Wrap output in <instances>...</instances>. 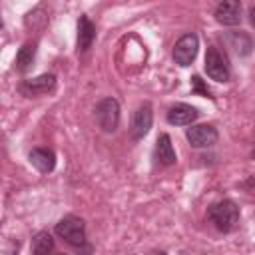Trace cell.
<instances>
[{
	"label": "cell",
	"instance_id": "4",
	"mask_svg": "<svg viewBox=\"0 0 255 255\" xmlns=\"http://www.w3.org/2000/svg\"><path fill=\"white\" fill-rule=\"evenodd\" d=\"M205 74L215 82H229V66L215 46H209L205 52Z\"/></svg>",
	"mask_w": 255,
	"mask_h": 255
},
{
	"label": "cell",
	"instance_id": "16",
	"mask_svg": "<svg viewBox=\"0 0 255 255\" xmlns=\"http://www.w3.org/2000/svg\"><path fill=\"white\" fill-rule=\"evenodd\" d=\"M34 56H36V48L32 44H24L16 54V68L20 72H28L34 62Z\"/></svg>",
	"mask_w": 255,
	"mask_h": 255
},
{
	"label": "cell",
	"instance_id": "9",
	"mask_svg": "<svg viewBox=\"0 0 255 255\" xmlns=\"http://www.w3.org/2000/svg\"><path fill=\"white\" fill-rule=\"evenodd\" d=\"M28 159H30V163H32L38 171H42V173H50V171L56 167V155H54V151L48 149V147H34V149L28 153Z\"/></svg>",
	"mask_w": 255,
	"mask_h": 255
},
{
	"label": "cell",
	"instance_id": "11",
	"mask_svg": "<svg viewBox=\"0 0 255 255\" xmlns=\"http://www.w3.org/2000/svg\"><path fill=\"white\" fill-rule=\"evenodd\" d=\"M54 86H56V76H54V74H42V76H38V78L26 80L20 90H22L26 96H36V94H46V92H50Z\"/></svg>",
	"mask_w": 255,
	"mask_h": 255
},
{
	"label": "cell",
	"instance_id": "15",
	"mask_svg": "<svg viewBox=\"0 0 255 255\" xmlns=\"http://www.w3.org/2000/svg\"><path fill=\"white\" fill-rule=\"evenodd\" d=\"M52 249H54V241H52V235L48 231H40L32 239V253L34 255H48Z\"/></svg>",
	"mask_w": 255,
	"mask_h": 255
},
{
	"label": "cell",
	"instance_id": "18",
	"mask_svg": "<svg viewBox=\"0 0 255 255\" xmlns=\"http://www.w3.org/2000/svg\"><path fill=\"white\" fill-rule=\"evenodd\" d=\"M249 22H251V26L255 28V6L249 8Z\"/></svg>",
	"mask_w": 255,
	"mask_h": 255
},
{
	"label": "cell",
	"instance_id": "10",
	"mask_svg": "<svg viewBox=\"0 0 255 255\" xmlns=\"http://www.w3.org/2000/svg\"><path fill=\"white\" fill-rule=\"evenodd\" d=\"M199 112L193 108V106H187V104H175L169 108L167 112V122L171 126H187L191 124L193 120H197Z\"/></svg>",
	"mask_w": 255,
	"mask_h": 255
},
{
	"label": "cell",
	"instance_id": "13",
	"mask_svg": "<svg viewBox=\"0 0 255 255\" xmlns=\"http://www.w3.org/2000/svg\"><path fill=\"white\" fill-rule=\"evenodd\" d=\"M96 38V26L88 16H80L78 20V50H88Z\"/></svg>",
	"mask_w": 255,
	"mask_h": 255
},
{
	"label": "cell",
	"instance_id": "8",
	"mask_svg": "<svg viewBox=\"0 0 255 255\" xmlns=\"http://www.w3.org/2000/svg\"><path fill=\"white\" fill-rule=\"evenodd\" d=\"M215 20L223 26H237L241 22V4L237 0H225L217 4Z\"/></svg>",
	"mask_w": 255,
	"mask_h": 255
},
{
	"label": "cell",
	"instance_id": "21",
	"mask_svg": "<svg viewBox=\"0 0 255 255\" xmlns=\"http://www.w3.org/2000/svg\"><path fill=\"white\" fill-rule=\"evenodd\" d=\"M60 255H64V253H60Z\"/></svg>",
	"mask_w": 255,
	"mask_h": 255
},
{
	"label": "cell",
	"instance_id": "14",
	"mask_svg": "<svg viewBox=\"0 0 255 255\" xmlns=\"http://www.w3.org/2000/svg\"><path fill=\"white\" fill-rule=\"evenodd\" d=\"M227 40H229V46L235 50V54H239V56H247V54H251V48H253V42H251V38L245 34V32H231L229 36H227Z\"/></svg>",
	"mask_w": 255,
	"mask_h": 255
},
{
	"label": "cell",
	"instance_id": "6",
	"mask_svg": "<svg viewBox=\"0 0 255 255\" xmlns=\"http://www.w3.org/2000/svg\"><path fill=\"white\" fill-rule=\"evenodd\" d=\"M185 137L189 141L191 147H197V149H203V147H211L217 143V129L209 124H199V126H191L187 131H185Z\"/></svg>",
	"mask_w": 255,
	"mask_h": 255
},
{
	"label": "cell",
	"instance_id": "1",
	"mask_svg": "<svg viewBox=\"0 0 255 255\" xmlns=\"http://www.w3.org/2000/svg\"><path fill=\"white\" fill-rule=\"evenodd\" d=\"M207 217L215 225V229L229 233L239 223V207L231 199H221L207 209Z\"/></svg>",
	"mask_w": 255,
	"mask_h": 255
},
{
	"label": "cell",
	"instance_id": "2",
	"mask_svg": "<svg viewBox=\"0 0 255 255\" xmlns=\"http://www.w3.org/2000/svg\"><path fill=\"white\" fill-rule=\"evenodd\" d=\"M56 235L62 237L66 243L80 247L86 241V225L82 217L76 215H66L56 223Z\"/></svg>",
	"mask_w": 255,
	"mask_h": 255
},
{
	"label": "cell",
	"instance_id": "19",
	"mask_svg": "<svg viewBox=\"0 0 255 255\" xmlns=\"http://www.w3.org/2000/svg\"><path fill=\"white\" fill-rule=\"evenodd\" d=\"M157 255H165V253H157Z\"/></svg>",
	"mask_w": 255,
	"mask_h": 255
},
{
	"label": "cell",
	"instance_id": "20",
	"mask_svg": "<svg viewBox=\"0 0 255 255\" xmlns=\"http://www.w3.org/2000/svg\"><path fill=\"white\" fill-rule=\"evenodd\" d=\"M253 157H255V149H253Z\"/></svg>",
	"mask_w": 255,
	"mask_h": 255
},
{
	"label": "cell",
	"instance_id": "17",
	"mask_svg": "<svg viewBox=\"0 0 255 255\" xmlns=\"http://www.w3.org/2000/svg\"><path fill=\"white\" fill-rule=\"evenodd\" d=\"M191 82H193L195 90H199V92H203V94H209V90L201 86V78H199V76H193V78H191Z\"/></svg>",
	"mask_w": 255,
	"mask_h": 255
},
{
	"label": "cell",
	"instance_id": "3",
	"mask_svg": "<svg viewBox=\"0 0 255 255\" xmlns=\"http://www.w3.org/2000/svg\"><path fill=\"white\" fill-rule=\"evenodd\" d=\"M96 124L102 131L106 133H112L118 129V124H120V104L116 98H104L98 106H96Z\"/></svg>",
	"mask_w": 255,
	"mask_h": 255
},
{
	"label": "cell",
	"instance_id": "12",
	"mask_svg": "<svg viewBox=\"0 0 255 255\" xmlns=\"http://www.w3.org/2000/svg\"><path fill=\"white\" fill-rule=\"evenodd\" d=\"M155 159L161 163V165H173L177 161L175 157V149L171 145V139L167 133H161L157 137V143H155Z\"/></svg>",
	"mask_w": 255,
	"mask_h": 255
},
{
	"label": "cell",
	"instance_id": "5",
	"mask_svg": "<svg viewBox=\"0 0 255 255\" xmlns=\"http://www.w3.org/2000/svg\"><path fill=\"white\" fill-rule=\"evenodd\" d=\"M197 48H199L197 36L195 34H183L175 42V46H173V60H175V64H179L181 68L189 66L195 60V56H197Z\"/></svg>",
	"mask_w": 255,
	"mask_h": 255
},
{
	"label": "cell",
	"instance_id": "7",
	"mask_svg": "<svg viewBox=\"0 0 255 255\" xmlns=\"http://www.w3.org/2000/svg\"><path fill=\"white\" fill-rule=\"evenodd\" d=\"M151 122H153V114H151V106L145 102L141 104L135 112H133V118H131V128H129V135L131 139H141L149 128H151Z\"/></svg>",
	"mask_w": 255,
	"mask_h": 255
}]
</instances>
